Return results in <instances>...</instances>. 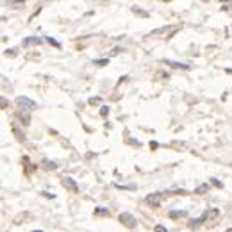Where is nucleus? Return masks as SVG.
I'll return each mask as SVG.
<instances>
[{
	"label": "nucleus",
	"mask_w": 232,
	"mask_h": 232,
	"mask_svg": "<svg viewBox=\"0 0 232 232\" xmlns=\"http://www.w3.org/2000/svg\"><path fill=\"white\" fill-rule=\"evenodd\" d=\"M14 102H16V105H18L20 109H25V111H34V109H38V104H36L34 100H31L29 97H16Z\"/></svg>",
	"instance_id": "1"
},
{
	"label": "nucleus",
	"mask_w": 232,
	"mask_h": 232,
	"mask_svg": "<svg viewBox=\"0 0 232 232\" xmlns=\"http://www.w3.org/2000/svg\"><path fill=\"white\" fill-rule=\"evenodd\" d=\"M118 220H120V223L125 225L127 228H136V225H137V220H136L130 213H122V214L118 216Z\"/></svg>",
	"instance_id": "2"
},
{
	"label": "nucleus",
	"mask_w": 232,
	"mask_h": 232,
	"mask_svg": "<svg viewBox=\"0 0 232 232\" xmlns=\"http://www.w3.org/2000/svg\"><path fill=\"white\" fill-rule=\"evenodd\" d=\"M161 200H162V193H152V195H148V196L145 198V202H147L150 207H154V209H157V207L161 205Z\"/></svg>",
	"instance_id": "3"
},
{
	"label": "nucleus",
	"mask_w": 232,
	"mask_h": 232,
	"mask_svg": "<svg viewBox=\"0 0 232 232\" xmlns=\"http://www.w3.org/2000/svg\"><path fill=\"white\" fill-rule=\"evenodd\" d=\"M63 186L66 189H70L72 193H79V186H77V182H75V179H72V177H64L63 180Z\"/></svg>",
	"instance_id": "4"
},
{
	"label": "nucleus",
	"mask_w": 232,
	"mask_h": 232,
	"mask_svg": "<svg viewBox=\"0 0 232 232\" xmlns=\"http://www.w3.org/2000/svg\"><path fill=\"white\" fill-rule=\"evenodd\" d=\"M162 63L172 66V68H182V70H191L189 64H184V63H179V61H170V59H162Z\"/></svg>",
	"instance_id": "5"
},
{
	"label": "nucleus",
	"mask_w": 232,
	"mask_h": 232,
	"mask_svg": "<svg viewBox=\"0 0 232 232\" xmlns=\"http://www.w3.org/2000/svg\"><path fill=\"white\" fill-rule=\"evenodd\" d=\"M16 118H18V122H20L21 125H25V127L31 123V116H29V112L20 111V112H16Z\"/></svg>",
	"instance_id": "6"
},
{
	"label": "nucleus",
	"mask_w": 232,
	"mask_h": 232,
	"mask_svg": "<svg viewBox=\"0 0 232 232\" xmlns=\"http://www.w3.org/2000/svg\"><path fill=\"white\" fill-rule=\"evenodd\" d=\"M39 43H43V39L41 38H38V36H31V38H25L21 41V45L23 46H31V45H39Z\"/></svg>",
	"instance_id": "7"
},
{
	"label": "nucleus",
	"mask_w": 232,
	"mask_h": 232,
	"mask_svg": "<svg viewBox=\"0 0 232 232\" xmlns=\"http://www.w3.org/2000/svg\"><path fill=\"white\" fill-rule=\"evenodd\" d=\"M41 166L45 170H48V172H54V170H57V162L56 161H50V159H43L41 161Z\"/></svg>",
	"instance_id": "8"
},
{
	"label": "nucleus",
	"mask_w": 232,
	"mask_h": 232,
	"mask_svg": "<svg viewBox=\"0 0 232 232\" xmlns=\"http://www.w3.org/2000/svg\"><path fill=\"white\" fill-rule=\"evenodd\" d=\"M95 216H111L107 207H97L95 209Z\"/></svg>",
	"instance_id": "9"
},
{
	"label": "nucleus",
	"mask_w": 232,
	"mask_h": 232,
	"mask_svg": "<svg viewBox=\"0 0 232 232\" xmlns=\"http://www.w3.org/2000/svg\"><path fill=\"white\" fill-rule=\"evenodd\" d=\"M188 216V211H170V218L175 220V218H184Z\"/></svg>",
	"instance_id": "10"
},
{
	"label": "nucleus",
	"mask_w": 232,
	"mask_h": 232,
	"mask_svg": "<svg viewBox=\"0 0 232 232\" xmlns=\"http://www.w3.org/2000/svg\"><path fill=\"white\" fill-rule=\"evenodd\" d=\"M209 191V184H200L198 188H195V193L196 195H204V193H207Z\"/></svg>",
	"instance_id": "11"
},
{
	"label": "nucleus",
	"mask_w": 232,
	"mask_h": 232,
	"mask_svg": "<svg viewBox=\"0 0 232 232\" xmlns=\"http://www.w3.org/2000/svg\"><path fill=\"white\" fill-rule=\"evenodd\" d=\"M100 102H102V98H100V97H91V98L88 100V104H89V105H98Z\"/></svg>",
	"instance_id": "12"
},
{
	"label": "nucleus",
	"mask_w": 232,
	"mask_h": 232,
	"mask_svg": "<svg viewBox=\"0 0 232 232\" xmlns=\"http://www.w3.org/2000/svg\"><path fill=\"white\" fill-rule=\"evenodd\" d=\"M154 232H168V228H166L164 225H161V223H159V225L154 227Z\"/></svg>",
	"instance_id": "13"
},
{
	"label": "nucleus",
	"mask_w": 232,
	"mask_h": 232,
	"mask_svg": "<svg viewBox=\"0 0 232 232\" xmlns=\"http://www.w3.org/2000/svg\"><path fill=\"white\" fill-rule=\"evenodd\" d=\"M107 63H109V59H95V61H93V64H97V66H104Z\"/></svg>",
	"instance_id": "14"
},
{
	"label": "nucleus",
	"mask_w": 232,
	"mask_h": 232,
	"mask_svg": "<svg viewBox=\"0 0 232 232\" xmlns=\"http://www.w3.org/2000/svg\"><path fill=\"white\" fill-rule=\"evenodd\" d=\"M45 41H48L50 45H54V46H57V48H59V46H61V43H59V41H56L54 38H45Z\"/></svg>",
	"instance_id": "15"
},
{
	"label": "nucleus",
	"mask_w": 232,
	"mask_h": 232,
	"mask_svg": "<svg viewBox=\"0 0 232 232\" xmlns=\"http://www.w3.org/2000/svg\"><path fill=\"white\" fill-rule=\"evenodd\" d=\"M13 132H14V134H16V136H18V139H20V141H25V136H23V134H21V132H20V130H18V129H16V127H14V129H13Z\"/></svg>",
	"instance_id": "16"
},
{
	"label": "nucleus",
	"mask_w": 232,
	"mask_h": 232,
	"mask_svg": "<svg viewBox=\"0 0 232 232\" xmlns=\"http://www.w3.org/2000/svg\"><path fill=\"white\" fill-rule=\"evenodd\" d=\"M209 180H211V184H213V186H216V188H223V184H221L218 179H209Z\"/></svg>",
	"instance_id": "17"
},
{
	"label": "nucleus",
	"mask_w": 232,
	"mask_h": 232,
	"mask_svg": "<svg viewBox=\"0 0 232 232\" xmlns=\"http://www.w3.org/2000/svg\"><path fill=\"white\" fill-rule=\"evenodd\" d=\"M107 114H109V107L102 105V109H100V116H107Z\"/></svg>",
	"instance_id": "18"
},
{
	"label": "nucleus",
	"mask_w": 232,
	"mask_h": 232,
	"mask_svg": "<svg viewBox=\"0 0 232 232\" xmlns=\"http://www.w3.org/2000/svg\"><path fill=\"white\" fill-rule=\"evenodd\" d=\"M6 54H7V56H11V57H16V52H14V48H11V50H7Z\"/></svg>",
	"instance_id": "19"
},
{
	"label": "nucleus",
	"mask_w": 232,
	"mask_h": 232,
	"mask_svg": "<svg viewBox=\"0 0 232 232\" xmlns=\"http://www.w3.org/2000/svg\"><path fill=\"white\" fill-rule=\"evenodd\" d=\"M157 147H159V145H157L155 141H150V148H157Z\"/></svg>",
	"instance_id": "20"
},
{
	"label": "nucleus",
	"mask_w": 232,
	"mask_h": 232,
	"mask_svg": "<svg viewBox=\"0 0 232 232\" xmlns=\"http://www.w3.org/2000/svg\"><path fill=\"white\" fill-rule=\"evenodd\" d=\"M225 232H232V228H227V230H225Z\"/></svg>",
	"instance_id": "21"
},
{
	"label": "nucleus",
	"mask_w": 232,
	"mask_h": 232,
	"mask_svg": "<svg viewBox=\"0 0 232 232\" xmlns=\"http://www.w3.org/2000/svg\"><path fill=\"white\" fill-rule=\"evenodd\" d=\"M32 232H43V230H32Z\"/></svg>",
	"instance_id": "22"
}]
</instances>
